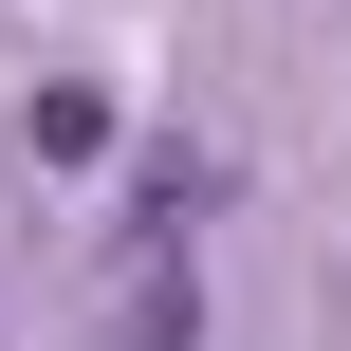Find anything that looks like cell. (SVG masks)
<instances>
[{
  "instance_id": "1",
  "label": "cell",
  "mask_w": 351,
  "mask_h": 351,
  "mask_svg": "<svg viewBox=\"0 0 351 351\" xmlns=\"http://www.w3.org/2000/svg\"><path fill=\"white\" fill-rule=\"evenodd\" d=\"M111 351H204V278H185V241H111Z\"/></svg>"
},
{
  "instance_id": "2",
  "label": "cell",
  "mask_w": 351,
  "mask_h": 351,
  "mask_svg": "<svg viewBox=\"0 0 351 351\" xmlns=\"http://www.w3.org/2000/svg\"><path fill=\"white\" fill-rule=\"evenodd\" d=\"M19 148H37V167H93V148H111V111H93V93H37V111H19Z\"/></svg>"
}]
</instances>
